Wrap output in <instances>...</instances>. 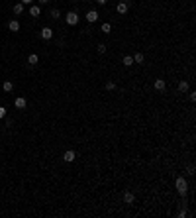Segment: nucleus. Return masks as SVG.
<instances>
[{
	"label": "nucleus",
	"mask_w": 196,
	"mask_h": 218,
	"mask_svg": "<svg viewBox=\"0 0 196 218\" xmlns=\"http://www.w3.org/2000/svg\"><path fill=\"white\" fill-rule=\"evenodd\" d=\"M8 30L10 32H20V22L18 20H10V22H8Z\"/></svg>",
	"instance_id": "1a4fd4ad"
},
{
	"label": "nucleus",
	"mask_w": 196,
	"mask_h": 218,
	"mask_svg": "<svg viewBox=\"0 0 196 218\" xmlns=\"http://www.w3.org/2000/svg\"><path fill=\"white\" fill-rule=\"evenodd\" d=\"M75 157H77V153H75L73 149H67V152L63 153V159H65L67 163H73V161H75Z\"/></svg>",
	"instance_id": "0eeeda50"
},
{
	"label": "nucleus",
	"mask_w": 196,
	"mask_h": 218,
	"mask_svg": "<svg viewBox=\"0 0 196 218\" xmlns=\"http://www.w3.org/2000/svg\"><path fill=\"white\" fill-rule=\"evenodd\" d=\"M110 30H112V26H110V24H102V26H100V32H102V33H110Z\"/></svg>",
	"instance_id": "a211bd4d"
},
{
	"label": "nucleus",
	"mask_w": 196,
	"mask_h": 218,
	"mask_svg": "<svg viewBox=\"0 0 196 218\" xmlns=\"http://www.w3.org/2000/svg\"><path fill=\"white\" fill-rule=\"evenodd\" d=\"M178 90H181V93H188V81H181L178 83Z\"/></svg>",
	"instance_id": "ddd939ff"
},
{
	"label": "nucleus",
	"mask_w": 196,
	"mask_h": 218,
	"mask_svg": "<svg viewBox=\"0 0 196 218\" xmlns=\"http://www.w3.org/2000/svg\"><path fill=\"white\" fill-rule=\"evenodd\" d=\"M12 10H14V14H16V16H20V14L24 12V4H22V2L14 4V8H12Z\"/></svg>",
	"instance_id": "f8f14e48"
},
{
	"label": "nucleus",
	"mask_w": 196,
	"mask_h": 218,
	"mask_svg": "<svg viewBox=\"0 0 196 218\" xmlns=\"http://www.w3.org/2000/svg\"><path fill=\"white\" fill-rule=\"evenodd\" d=\"M114 89H116V83L114 81H108L106 83V90H114Z\"/></svg>",
	"instance_id": "aec40b11"
},
{
	"label": "nucleus",
	"mask_w": 196,
	"mask_h": 218,
	"mask_svg": "<svg viewBox=\"0 0 196 218\" xmlns=\"http://www.w3.org/2000/svg\"><path fill=\"white\" fill-rule=\"evenodd\" d=\"M49 16H51V18H53V20H59V16H61V12H59V10H57V8H53V10H51V12H49Z\"/></svg>",
	"instance_id": "6ab92c4d"
},
{
	"label": "nucleus",
	"mask_w": 196,
	"mask_h": 218,
	"mask_svg": "<svg viewBox=\"0 0 196 218\" xmlns=\"http://www.w3.org/2000/svg\"><path fill=\"white\" fill-rule=\"evenodd\" d=\"M78 20H81V18H78V14H77V10H73V12H69V14H67V16H65V22H67V24H69V26H77V24H78Z\"/></svg>",
	"instance_id": "f03ea898"
},
{
	"label": "nucleus",
	"mask_w": 196,
	"mask_h": 218,
	"mask_svg": "<svg viewBox=\"0 0 196 218\" xmlns=\"http://www.w3.org/2000/svg\"><path fill=\"white\" fill-rule=\"evenodd\" d=\"M184 216H188V212H186V206L178 210V218H184Z\"/></svg>",
	"instance_id": "412c9836"
},
{
	"label": "nucleus",
	"mask_w": 196,
	"mask_h": 218,
	"mask_svg": "<svg viewBox=\"0 0 196 218\" xmlns=\"http://www.w3.org/2000/svg\"><path fill=\"white\" fill-rule=\"evenodd\" d=\"M26 98H22V96H20V98H16V108H26Z\"/></svg>",
	"instance_id": "dca6fc26"
},
{
	"label": "nucleus",
	"mask_w": 196,
	"mask_h": 218,
	"mask_svg": "<svg viewBox=\"0 0 196 218\" xmlns=\"http://www.w3.org/2000/svg\"><path fill=\"white\" fill-rule=\"evenodd\" d=\"M96 49H98V53H106V45H104V43H98Z\"/></svg>",
	"instance_id": "4be33fe9"
},
{
	"label": "nucleus",
	"mask_w": 196,
	"mask_h": 218,
	"mask_svg": "<svg viewBox=\"0 0 196 218\" xmlns=\"http://www.w3.org/2000/svg\"><path fill=\"white\" fill-rule=\"evenodd\" d=\"M39 37H41V39H51V37H53V30H51V28H47V26L41 28Z\"/></svg>",
	"instance_id": "7ed1b4c3"
},
{
	"label": "nucleus",
	"mask_w": 196,
	"mask_h": 218,
	"mask_svg": "<svg viewBox=\"0 0 196 218\" xmlns=\"http://www.w3.org/2000/svg\"><path fill=\"white\" fill-rule=\"evenodd\" d=\"M6 106H0V118H6Z\"/></svg>",
	"instance_id": "5701e85b"
},
{
	"label": "nucleus",
	"mask_w": 196,
	"mask_h": 218,
	"mask_svg": "<svg viewBox=\"0 0 196 218\" xmlns=\"http://www.w3.org/2000/svg\"><path fill=\"white\" fill-rule=\"evenodd\" d=\"M128 8H130V6H128V2H124V0H122V2H118V6H116V12H118L120 16H124V14H128Z\"/></svg>",
	"instance_id": "39448f33"
},
{
	"label": "nucleus",
	"mask_w": 196,
	"mask_h": 218,
	"mask_svg": "<svg viewBox=\"0 0 196 218\" xmlns=\"http://www.w3.org/2000/svg\"><path fill=\"white\" fill-rule=\"evenodd\" d=\"M28 63H30V65L33 67V65H37V63H39V57L35 55V53H32L30 57H28Z\"/></svg>",
	"instance_id": "4468645a"
},
{
	"label": "nucleus",
	"mask_w": 196,
	"mask_h": 218,
	"mask_svg": "<svg viewBox=\"0 0 196 218\" xmlns=\"http://www.w3.org/2000/svg\"><path fill=\"white\" fill-rule=\"evenodd\" d=\"M122 63H124V67H131V65H133V57H131V55H126V57L122 59Z\"/></svg>",
	"instance_id": "2eb2a0df"
},
{
	"label": "nucleus",
	"mask_w": 196,
	"mask_h": 218,
	"mask_svg": "<svg viewBox=\"0 0 196 218\" xmlns=\"http://www.w3.org/2000/svg\"><path fill=\"white\" fill-rule=\"evenodd\" d=\"M20 2H22V4H24V6H26V4H28V6H30V4L33 2V0H20Z\"/></svg>",
	"instance_id": "bb28decb"
},
{
	"label": "nucleus",
	"mask_w": 196,
	"mask_h": 218,
	"mask_svg": "<svg viewBox=\"0 0 196 218\" xmlns=\"http://www.w3.org/2000/svg\"><path fill=\"white\" fill-rule=\"evenodd\" d=\"M188 98L192 100V102H194V100H196V93H194V90H190V93H188Z\"/></svg>",
	"instance_id": "b1692460"
},
{
	"label": "nucleus",
	"mask_w": 196,
	"mask_h": 218,
	"mask_svg": "<svg viewBox=\"0 0 196 218\" xmlns=\"http://www.w3.org/2000/svg\"><path fill=\"white\" fill-rule=\"evenodd\" d=\"M39 14H41V8L39 6H30V16H32V18H37Z\"/></svg>",
	"instance_id": "9d476101"
},
{
	"label": "nucleus",
	"mask_w": 196,
	"mask_h": 218,
	"mask_svg": "<svg viewBox=\"0 0 196 218\" xmlns=\"http://www.w3.org/2000/svg\"><path fill=\"white\" fill-rule=\"evenodd\" d=\"M186 173H188V175H194V165H188V169H186Z\"/></svg>",
	"instance_id": "393cba45"
},
{
	"label": "nucleus",
	"mask_w": 196,
	"mask_h": 218,
	"mask_svg": "<svg viewBox=\"0 0 196 218\" xmlns=\"http://www.w3.org/2000/svg\"><path fill=\"white\" fill-rule=\"evenodd\" d=\"M133 57V63H137V65H141V63L145 61V55L143 53H135V55H131Z\"/></svg>",
	"instance_id": "9b49d317"
},
{
	"label": "nucleus",
	"mask_w": 196,
	"mask_h": 218,
	"mask_svg": "<svg viewBox=\"0 0 196 218\" xmlns=\"http://www.w3.org/2000/svg\"><path fill=\"white\" fill-rule=\"evenodd\" d=\"M106 2H108V0H96L98 6H106Z\"/></svg>",
	"instance_id": "a878e982"
},
{
	"label": "nucleus",
	"mask_w": 196,
	"mask_h": 218,
	"mask_svg": "<svg viewBox=\"0 0 196 218\" xmlns=\"http://www.w3.org/2000/svg\"><path fill=\"white\" fill-rule=\"evenodd\" d=\"M124 203H126V204H133V203H135V195H133L131 191H126V192H124Z\"/></svg>",
	"instance_id": "423d86ee"
},
{
	"label": "nucleus",
	"mask_w": 196,
	"mask_h": 218,
	"mask_svg": "<svg viewBox=\"0 0 196 218\" xmlns=\"http://www.w3.org/2000/svg\"><path fill=\"white\" fill-rule=\"evenodd\" d=\"M2 89L6 90V93H10V90L14 89V83H12V81H6V83H4V85H2Z\"/></svg>",
	"instance_id": "f3484780"
},
{
	"label": "nucleus",
	"mask_w": 196,
	"mask_h": 218,
	"mask_svg": "<svg viewBox=\"0 0 196 218\" xmlns=\"http://www.w3.org/2000/svg\"><path fill=\"white\" fill-rule=\"evenodd\" d=\"M98 16H100V14H98L96 10H88L85 18H86V22H88V24H92V22H96V20H98Z\"/></svg>",
	"instance_id": "20e7f679"
},
{
	"label": "nucleus",
	"mask_w": 196,
	"mask_h": 218,
	"mask_svg": "<svg viewBox=\"0 0 196 218\" xmlns=\"http://www.w3.org/2000/svg\"><path fill=\"white\" fill-rule=\"evenodd\" d=\"M174 187H177V192H178L181 196H186V195H188V183H186V179L182 177V175L174 179Z\"/></svg>",
	"instance_id": "f257e3e1"
},
{
	"label": "nucleus",
	"mask_w": 196,
	"mask_h": 218,
	"mask_svg": "<svg viewBox=\"0 0 196 218\" xmlns=\"http://www.w3.org/2000/svg\"><path fill=\"white\" fill-rule=\"evenodd\" d=\"M37 2H39V6H43V4H47L49 0H37Z\"/></svg>",
	"instance_id": "cd10ccee"
},
{
	"label": "nucleus",
	"mask_w": 196,
	"mask_h": 218,
	"mask_svg": "<svg viewBox=\"0 0 196 218\" xmlns=\"http://www.w3.org/2000/svg\"><path fill=\"white\" fill-rule=\"evenodd\" d=\"M153 87H155V90H159V93H161V90H165L167 81H165V79H157V81H155V85H153Z\"/></svg>",
	"instance_id": "6e6552de"
}]
</instances>
